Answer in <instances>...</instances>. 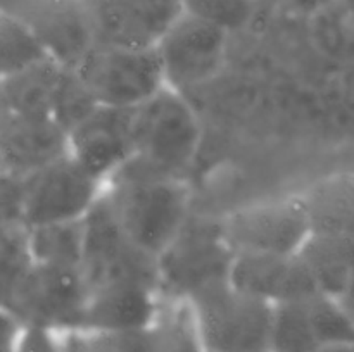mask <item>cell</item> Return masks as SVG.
<instances>
[{"label": "cell", "instance_id": "obj_1", "mask_svg": "<svg viewBox=\"0 0 354 352\" xmlns=\"http://www.w3.org/2000/svg\"><path fill=\"white\" fill-rule=\"evenodd\" d=\"M111 213L128 238L158 259L190 216L189 188L182 178L127 162L104 186Z\"/></svg>", "mask_w": 354, "mask_h": 352}, {"label": "cell", "instance_id": "obj_2", "mask_svg": "<svg viewBox=\"0 0 354 352\" xmlns=\"http://www.w3.org/2000/svg\"><path fill=\"white\" fill-rule=\"evenodd\" d=\"M185 302L204 352H268L275 306L230 280L199 290Z\"/></svg>", "mask_w": 354, "mask_h": 352}, {"label": "cell", "instance_id": "obj_3", "mask_svg": "<svg viewBox=\"0 0 354 352\" xmlns=\"http://www.w3.org/2000/svg\"><path fill=\"white\" fill-rule=\"evenodd\" d=\"M203 128L183 93L165 86L133 110V154L128 162L180 176L199 150Z\"/></svg>", "mask_w": 354, "mask_h": 352}, {"label": "cell", "instance_id": "obj_4", "mask_svg": "<svg viewBox=\"0 0 354 352\" xmlns=\"http://www.w3.org/2000/svg\"><path fill=\"white\" fill-rule=\"evenodd\" d=\"M69 69L97 106L133 109L166 86L154 47L93 43Z\"/></svg>", "mask_w": 354, "mask_h": 352}, {"label": "cell", "instance_id": "obj_5", "mask_svg": "<svg viewBox=\"0 0 354 352\" xmlns=\"http://www.w3.org/2000/svg\"><path fill=\"white\" fill-rule=\"evenodd\" d=\"M234 252L225 242L220 219L185 221L171 244L158 255V283L162 299L183 300L206 286L228 280Z\"/></svg>", "mask_w": 354, "mask_h": 352}, {"label": "cell", "instance_id": "obj_6", "mask_svg": "<svg viewBox=\"0 0 354 352\" xmlns=\"http://www.w3.org/2000/svg\"><path fill=\"white\" fill-rule=\"evenodd\" d=\"M104 186L66 152L19 178L17 217L21 228L83 219L100 199Z\"/></svg>", "mask_w": 354, "mask_h": 352}, {"label": "cell", "instance_id": "obj_7", "mask_svg": "<svg viewBox=\"0 0 354 352\" xmlns=\"http://www.w3.org/2000/svg\"><path fill=\"white\" fill-rule=\"evenodd\" d=\"M220 226L234 254H299L313 235L299 193L239 207Z\"/></svg>", "mask_w": 354, "mask_h": 352}, {"label": "cell", "instance_id": "obj_8", "mask_svg": "<svg viewBox=\"0 0 354 352\" xmlns=\"http://www.w3.org/2000/svg\"><path fill=\"white\" fill-rule=\"evenodd\" d=\"M82 273L88 290L121 282L151 283L159 289L158 259L124 235L104 192L83 217Z\"/></svg>", "mask_w": 354, "mask_h": 352}, {"label": "cell", "instance_id": "obj_9", "mask_svg": "<svg viewBox=\"0 0 354 352\" xmlns=\"http://www.w3.org/2000/svg\"><path fill=\"white\" fill-rule=\"evenodd\" d=\"M86 289L82 268L31 261L14 292L9 311L26 326L64 331L80 330Z\"/></svg>", "mask_w": 354, "mask_h": 352}, {"label": "cell", "instance_id": "obj_10", "mask_svg": "<svg viewBox=\"0 0 354 352\" xmlns=\"http://www.w3.org/2000/svg\"><path fill=\"white\" fill-rule=\"evenodd\" d=\"M228 37L225 31L180 12L154 45L165 85L183 93L213 79L223 64Z\"/></svg>", "mask_w": 354, "mask_h": 352}, {"label": "cell", "instance_id": "obj_11", "mask_svg": "<svg viewBox=\"0 0 354 352\" xmlns=\"http://www.w3.org/2000/svg\"><path fill=\"white\" fill-rule=\"evenodd\" d=\"M93 43L149 48L182 12V0H80Z\"/></svg>", "mask_w": 354, "mask_h": 352}, {"label": "cell", "instance_id": "obj_12", "mask_svg": "<svg viewBox=\"0 0 354 352\" xmlns=\"http://www.w3.org/2000/svg\"><path fill=\"white\" fill-rule=\"evenodd\" d=\"M133 110L97 106L66 131L68 154L104 185L133 154Z\"/></svg>", "mask_w": 354, "mask_h": 352}, {"label": "cell", "instance_id": "obj_13", "mask_svg": "<svg viewBox=\"0 0 354 352\" xmlns=\"http://www.w3.org/2000/svg\"><path fill=\"white\" fill-rule=\"evenodd\" d=\"M0 10L21 21L47 54L66 68L93 45L80 0H0Z\"/></svg>", "mask_w": 354, "mask_h": 352}, {"label": "cell", "instance_id": "obj_14", "mask_svg": "<svg viewBox=\"0 0 354 352\" xmlns=\"http://www.w3.org/2000/svg\"><path fill=\"white\" fill-rule=\"evenodd\" d=\"M228 280L272 306L320 293L299 254H234Z\"/></svg>", "mask_w": 354, "mask_h": 352}, {"label": "cell", "instance_id": "obj_15", "mask_svg": "<svg viewBox=\"0 0 354 352\" xmlns=\"http://www.w3.org/2000/svg\"><path fill=\"white\" fill-rule=\"evenodd\" d=\"M162 297L156 285L121 282L90 289L83 309L82 331L147 328L158 317Z\"/></svg>", "mask_w": 354, "mask_h": 352}, {"label": "cell", "instance_id": "obj_16", "mask_svg": "<svg viewBox=\"0 0 354 352\" xmlns=\"http://www.w3.org/2000/svg\"><path fill=\"white\" fill-rule=\"evenodd\" d=\"M2 148L17 178L68 152L66 131L50 117H17L10 114L0 128Z\"/></svg>", "mask_w": 354, "mask_h": 352}, {"label": "cell", "instance_id": "obj_17", "mask_svg": "<svg viewBox=\"0 0 354 352\" xmlns=\"http://www.w3.org/2000/svg\"><path fill=\"white\" fill-rule=\"evenodd\" d=\"M313 235L354 237V171L332 173L299 192Z\"/></svg>", "mask_w": 354, "mask_h": 352}, {"label": "cell", "instance_id": "obj_18", "mask_svg": "<svg viewBox=\"0 0 354 352\" xmlns=\"http://www.w3.org/2000/svg\"><path fill=\"white\" fill-rule=\"evenodd\" d=\"M299 255L306 262L322 295L344 302L353 290L351 237L311 235Z\"/></svg>", "mask_w": 354, "mask_h": 352}, {"label": "cell", "instance_id": "obj_19", "mask_svg": "<svg viewBox=\"0 0 354 352\" xmlns=\"http://www.w3.org/2000/svg\"><path fill=\"white\" fill-rule=\"evenodd\" d=\"M66 66L45 59L0 85L7 109L17 117H50Z\"/></svg>", "mask_w": 354, "mask_h": 352}, {"label": "cell", "instance_id": "obj_20", "mask_svg": "<svg viewBox=\"0 0 354 352\" xmlns=\"http://www.w3.org/2000/svg\"><path fill=\"white\" fill-rule=\"evenodd\" d=\"M24 235L33 262L82 268L83 219L28 228Z\"/></svg>", "mask_w": 354, "mask_h": 352}, {"label": "cell", "instance_id": "obj_21", "mask_svg": "<svg viewBox=\"0 0 354 352\" xmlns=\"http://www.w3.org/2000/svg\"><path fill=\"white\" fill-rule=\"evenodd\" d=\"M52 59L21 21L0 10V85L38 62Z\"/></svg>", "mask_w": 354, "mask_h": 352}, {"label": "cell", "instance_id": "obj_22", "mask_svg": "<svg viewBox=\"0 0 354 352\" xmlns=\"http://www.w3.org/2000/svg\"><path fill=\"white\" fill-rule=\"evenodd\" d=\"M306 300L275 306L268 352H317L320 344L311 323Z\"/></svg>", "mask_w": 354, "mask_h": 352}, {"label": "cell", "instance_id": "obj_23", "mask_svg": "<svg viewBox=\"0 0 354 352\" xmlns=\"http://www.w3.org/2000/svg\"><path fill=\"white\" fill-rule=\"evenodd\" d=\"M154 352H204L183 300L162 299L158 317L152 323Z\"/></svg>", "mask_w": 354, "mask_h": 352}, {"label": "cell", "instance_id": "obj_24", "mask_svg": "<svg viewBox=\"0 0 354 352\" xmlns=\"http://www.w3.org/2000/svg\"><path fill=\"white\" fill-rule=\"evenodd\" d=\"M259 0H182V12L211 24L227 35L252 23Z\"/></svg>", "mask_w": 354, "mask_h": 352}, {"label": "cell", "instance_id": "obj_25", "mask_svg": "<svg viewBox=\"0 0 354 352\" xmlns=\"http://www.w3.org/2000/svg\"><path fill=\"white\" fill-rule=\"evenodd\" d=\"M306 304L318 344L354 342V316L344 304L322 293L310 297Z\"/></svg>", "mask_w": 354, "mask_h": 352}, {"label": "cell", "instance_id": "obj_26", "mask_svg": "<svg viewBox=\"0 0 354 352\" xmlns=\"http://www.w3.org/2000/svg\"><path fill=\"white\" fill-rule=\"evenodd\" d=\"M78 331L88 352H154L152 324L138 330Z\"/></svg>", "mask_w": 354, "mask_h": 352}, {"label": "cell", "instance_id": "obj_27", "mask_svg": "<svg viewBox=\"0 0 354 352\" xmlns=\"http://www.w3.org/2000/svg\"><path fill=\"white\" fill-rule=\"evenodd\" d=\"M16 352H62L61 333L50 328L26 324L21 331Z\"/></svg>", "mask_w": 354, "mask_h": 352}, {"label": "cell", "instance_id": "obj_28", "mask_svg": "<svg viewBox=\"0 0 354 352\" xmlns=\"http://www.w3.org/2000/svg\"><path fill=\"white\" fill-rule=\"evenodd\" d=\"M24 324L0 306V352H16Z\"/></svg>", "mask_w": 354, "mask_h": 352}, {"label": "cell", "instance_id": "obj_29", "mask_svg": "<svg viewBox=\"0 0 354 352\" xmlns=\"http://www.w3.org/2000/svg\"><path fill=\"white\" fill-rule=\"evenodd\" d=\"M61 340L62 352H88L85 344H83L82 333H80L78 330L64 331V333H61Z\"/></svg>", "mask_w": 354, "mask_h": 352}, {"label": "cell", "instance_id": "obj_30", "mask_svg": "<svg viewBox=\"0 0 354 352\" xmlns=\"http://www.w3.org/2000/svg\"><path fill=\"white\" fill-rule=\"evenodd\" d=\"M317 352H354V342H339V344L320 345Z\"/></svg>", "mask_w": 354, "mask_h": 352}, {"label": "cell", "instance_id": "obj_31", "mask_svg": "<svg viewBox=\"0 0 354 352\" xmlns=\"http://www.w3.org/2000/svg\"><path fill=\"white\" fill-rule=\"evenodd\" d=\"M297 6L304 7V9H310V10H324L327 9L328 6L335 3L337 0H296Z\"/></svg>", "mask_w": 354, "mask_h": 352}, {"label": "cell", "instance_id": "obj_32", "mask_svg": "<svg viewBox=\"0 0 354 352\" xmlns=\"http://www.w3.org/2000/svg\"><path fill=\"white\" fill-rule=\"evenodd\" d=\"M337 3L342 7V10L348 14L349 19L354 23V0H337Z\"/></svg>", "mask_w": 354, "mask_h": 352}]
</instances>
